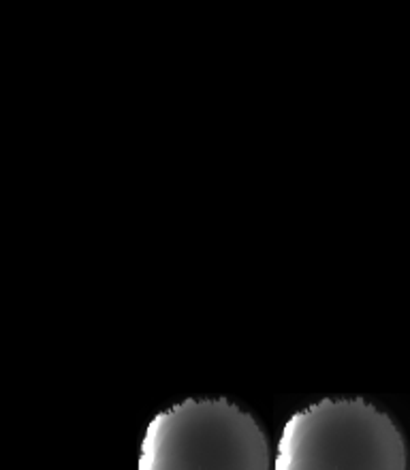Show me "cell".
Wrapping results in <instances>:
<instances>
[{
  "instance_id": "6da1fadb",
  "label": "cell",
  "mask_w": 410,
  "mask_h": 470,
  "mask_svg": "<svg viewBox=\"0 0 410 470\" xmlns=\"http://www.w3.org/2000/svg\"><path fill=\"white\" fill-rule=\"evenodd\" d=\"M274 470H408L398 421L363 398H323L286 419Z\"/></svg>"
},
{
  "instance_id": "7a4b0ae2",
  "label": "cell",
  "mask_w": 410,
  "mask_h": 470,
  "mask_svg": "<svg viewBox=\"0 0 410 470\" xmlns=\"http://www.w3.org/2000/svg\"><path fill=\"white\" fill-rule=\"evenodd\" d=\"M137 470H271V447L259 419L240 404L186 398L150 419Z\"/></svg>"
}]
</instances>
